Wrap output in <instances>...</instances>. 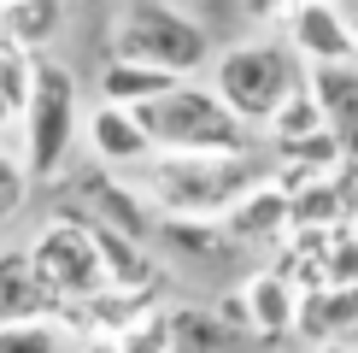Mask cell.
<instances>
[{
	"mask_svg": "<svg viewBox=\"0 0 358 353\" xmlns=\"http://www.w3.org/2000/svg\"><path fill=\"white\" fill-rule=\"evenodd\" d=\"M352 224H358V218H352Z\"/></svg>",
	"mask_w": 358,
	"mask_h": 353,
	"instance_id": "cell-31",
	"label": "cell"
},
{
	"mask_svg": "<svg viewBox=\"0 0 358 353\" xmlns=\"http://www.w3.org/2000/svg\"><path fill=\"white\" fill-rule=\"evenodd\" d=\"M347 6V24H352V41H358V0H341Z\"/></svg>",
	"mask_w": 358,
	"mask_h": 353,
	"instance_id": "cell-28",
	"label": "cell"
},
{
	"mask_svg": "<svg viewBox=\"0 0 358 353\" xmlns=\"http://www.w3.org/2000/svg\"><path fill=\"white\" fill-rule=\"evenodd\" d=\"M259 183L252 153H153L147 159V200L176 218H223Z\"/></svg>",
	"mask_w": 358,
	"mask_h": 353,
	"instance_id": "cell-1",
	"label": "cell"
},
{
	"mask_svg": "<svg viewBox=\"0 0 358 353\" xmlns=\"http://www.w3.org/2000/svg\"><path fill=\"white\" fill-rule=\"evenodd\" d=\"M323 277H329V283H352V289H358V224H335V230H329Z\"/></svg>",
	"mask_w": 358,
	"mask_h": 353,
	"instance_id": "cell-23",
	"label": "cell"
},
{
	"mask_svg": "<svg viewBox=\"0 0 358 353\" xmlns=\"http://www.w3.org/2000/svg\"><path fill=\"white\" fill-rule=\"evenodd\" d=\"M264 130H271V141H294V136H311V130H329V124H323L317 95H311V83H300V88H294V95L276 106V118H271Z\"/></svg>",
	"mask_w": 358,
	"mask_h": 353,
	"instance_id": "cell-20",
	"label": "cell"
},
{
	"mask_svg": "<svg viewBox=\"0 0 358 353\" xmlns=\"http://www.w3.org/2000/svg\"><path fill=\"white\" fill-rule=\"evenodd\" d=\"M83 200L94 206V224H112L124 235H141V242H153L159 235V206L147 200L141 183H117V176H88L83 183Z\"/></svg>",
	"mask_w": 358,
	"mask_h": 353,
	"instance_id": "cell-10",
	"label": "cell"
},
{
	"mask_svg": "<svg viewBox=\"0 0 358 353\" xmlns=\"http://www.w3.org/2000/svg\"><path fill=\"white\" fill-rule=\"evenodd\" d=\"M223 230H229L241 247H282V242H288V230H294L288 188H282L276 176H259V183L223 212Z\"/></svg>",
	"mask_w": 358,
	"mask_h": 353,
	"instance_id": "cell-9",
	"label": "cell"
},
{
	"mask_svg": "<svg viewBox=\"0 0 358 353\" xmlns=\"http://www.w3.org/2000/svg\"><path fill=\"white\" fill-rule=\"evenodd\" d=\"M306 83L323 106V124L335 130V141L347 147V159H358V59L341 65H306Z\"/></svg>",
	"mask_w": 358,
	"mask_h": 353,
	"instance_id": "cell-11",
	"label": "cell"
},
{
	"mask_svg": "<svg viewBox=\"0 0 358 353\" xmlns=\"http://www.w3.org/2000/svg\"><path fill=\"white\" fill-rule=\"evenodd\" d=\"M83 136L94 147V159L112 165V171H136V165H147V159L159 153L153 136H147V124H141V112L136 106H112V100H100L94 112H83Z\"/></svg>",
	"mask_w": 358,
	"mask_h": 353,
	"instance_id": "cell-8",
	"label": "cell"
},
{
	"mask_svg": "<svg viewBox=\"0 0 358 353\" xmlns=\"http://www.w3.org/2000/svg\"><path fill=\"white\" fill-rule=\"evenodd\" d=\"M282 29H288V48L300 53L306 65L358 59V41H352V24H347V6H341V0H294Z\"/></svg>",
	"mask_w": 358,
	"mask_h": 353,
	"instance_id": "cell-7",
	"label": "cell"
},
{
	"mask_svg": "<svg viewBox=\"0 0 358 353\" xmlns=\"http://www.w3.org/2000/svg\"><path fill=\"white\" fill-rule=\"evenodd\" d=\"M94 242H100V259H106V289H165V265L153 259V242L124 235L112 224H94Z\"/></svg>",
	"mask_w": 358,
	"mask_h": 353,
	"instance_id": "cell-14",
	"label": "cell"
},
{
	"mask_svg": "<svg viewBox=\"0 0 358 353\" xmlns=\"http://www.w3.org/2000/svg\"><path fill=\"white\" fill-rule=\"evenodd\" d=\"M176 83H182L176 71L141 65V59H117V53L100 65V100H112V106H147V100L171 95Z\"/></svg>",
	"mask_w": 358,
	"mask_h": 353,
	"instance_id": "cell-16",
	"label": "cell"
},
{
	"mask_svg": "<svg viewBox=\"0 0 358 353\" xmlns=\"http://www.w3.org/2000/svg\"><path fill=\"white\" fill-rule=\"evenodd\" d=\"M352 342H358V335H352Z\"/></svg>",
	"mask_w": 358,
	"mask_h": 353,
	"instance_id": "cell-32",
	"label": "cell"
},
{
	"mask_svg": "<svg viewBox=\"0 0 358 353\" xmlns=\"http://www.w3.org/2000/svg\"><path fill=\"white\" fill-rule=\"evenodd\" d=\"M311 353H358V342H317Z\"/></svg>",
	"mask_w": 358,
	"mask_h": 353,
	"instance_id": "cell-26",
	"label": "cell"
},
{
	"mask_svg": "<svg viewBox=\"0 0 358 353\" xmlns=\"http://www.w3.org/2000/svg\"><path fill=\"white\" fill-rule=\"evenodd\" d=\"M18 318H59V294L41 283L29 247H0V324Z\"/></svg>",
	"mask_w": 358,
	"mask_h": 353,
	"instance_id": "cell-13",
	"label": "cell"
},
{
	"mask_svg": "<svg viewBox=\"0 0 358 353\" xmlns=\"http://www.w3.org/2000/svg\"><path fill=\"white\" fill-rule=\"evenodd\" d=\"M0 6H6V0H0Z\"/></svg>",
	"mask_w": 358,
	"mask_h": 353,
	"instance_id": "cell-30",
	"label": "cell"
},
{
	"mask_svg": "<svg viewBox=\"0 0 358 353\" xmlns=\"http://www.w3.org/2000/svg\"><path fill=\"white\" fill-rule=\"evenodd\" d=\"M171 342H176V353H235L247 335H235L217 312H200V306H171Z\"/></svg>",
	"mask_w": 358,
	"mask_h": 353,
	"instance_id": "cell-19",
	"label": "cell"
},
{
	"mask_svg": "<svg viewBox=\"0 0 358 353\" xmlns=\"http://www.w3.org/2000/svg\"><path fill=\"white\" fill-rule=\"evenodd\" d=\"M83 353H117V342H112V335H88Z\"/></svg>",
	"mask_w": 358,
	"mask_h": 353,
	"instance_id": "cell-25",
	"label": "cell"
},
{
	"mask_svg": "<svg viewBox=\"0 0 358 353\" xmlns=\"http://www.w3.org/2000/svg\"><path fill=\"white\" fill-rule=\"evenodd\" d=\"M159 242L171 254H188V259H223L241 247L223 230V218H176V212H159Z\"/></svg>",
	"mask_w": 358,
	"mask_h": 353,
	"instance_id": "cell-18",
	"label": "cell"
},
{
	"mask_svg": "<svg viewBox=\"0 0 358 353\" xmlns=\"http://www.w3.org/2000/svg\"><path fill=\"white\" fill-rule=\"evenodd\" d=\"M29 183H36V176H29V165H24L18 153H6V147H0V224H12V218L24 212Z\"/></svg>",
	"mask_w": 358,
	"mask_h": 353,
	"instance_id": "cell-24",
	"label": "cell"
},
{
	"mask_svg": "<svg viewBox=\"0 0 358 353\" xmlns=\"http://www.w3.org/2000/svg\"><path fill=\"white\" fill-rule=\"evenodd\" d=\"M112 342H117V353H176V342H171V306L141 312L129 330H117Z\"/></svg>",
	"mask_w": 358,
	"mask_h": 353,
	"instance_id": "cell-22",
	"label": "cell"
},
{
	"mask_svg": "<svg viewBox=\"0 0 358 353\" xmlns=\"http://www.w3.org/2000/svg\"><path fill=\"white\" fill-rule=\"evenodd\" d=\"M0 353H65V324H59V318L0 324Z\"/></svg>",
	"mask_w": 358,
	"mask_h": 353,
	"instance_id": "cell-21",
	"label": "cell"
},
{
	"mask_svg": "<svg viewBox=\"0 0 358 353\" xmlns=\"http://www.w3.org/2000/svg\"><path fill=\"white\" fill-rule=\"evenodd\" d=\"M6 48H12V41H6V36H0V53H6Z\"/></svg>",
	"mask_w": 358,
	"mask_h": 353,
	"instance_id": "cell-29",
	"label": "cell"
},
{
	"mask_svg": "<svg viewBox=\"0 0 358 353\" xmlns=\"http://www.w3.org/2000/svg\"><path fill=\"white\" fill-rule=\"evenodd\" d=\"M18 124H24V165H29V176H36V183L65 176L71 147L83 136V100H77L71 65L36 53V83H29V100H24Z\"/></svg>",
	"mask_w": 358,
	"mask_h": 353,
	"instance_id": "cell-4",
	"label": "cell"
},
{
	"mask_svg": "<svg viewBox=\"0 0 358 353\" xmlns=\"http://www.w3.org/2000/svg\"><path fill=\"white\" fill-rule=\"evenodd\" d=\"M112 53L159 65V71H176V77H194L212 59V41H206V24H194L188 12H176L171 0H129L117 12Z\"/></svg>",
	"mask_w": 358,
	"mask_h": 353,
	"instance_id": "cell-5",
	"label": "cell"
},
{
	"mask_svg": "<svg viewBox=\"0 0 358 353\" xmlns=\"http://www.w3.org/2000/svg\"><path fill=\"white\" fill-rule=\"evenodd\" d=\"M247 312H252V342H282L294 335V318H300V289L276 271H252L247 277Z\"/></svg>",
	"mask_w": 358,
	"mask_h": 353,
	"instance_id": "cell-15",
	"label": "cell"
},
{
	"mask_svg": "<svg viewBox=\"0 0 358 353\" xmlns=\"http://www.w3.org/2000/svg\"><path fill=\"white\" fill-rule=\"evenodd\" d=\"M136 112L159 153H252V124H241L223 106V95L212 83L182 77L171 95L147 100Z\"/></svg>",
	"mask_w": 358,
	"mask_h": 353,
	"instance_id": "cell-2",
	"label": "cell"
},
{
	"mask_svg": "<svg viewBox=\"0 0 358 353\" xmlns=\"http://www.w3.org/2000/svg\"><path fill=\"white\" fill-rule=\"evenodd\" d=\"M59 29H65V0H6L0 6V36L24 53H48Z\"/></svg>",
	"mask_w": 358,
	"mask_h": 353,
	"instance_id": "cell-17",
	"label": "cell"
},
{
	"mask_svg": "<svg viewBox=\"0 0 358 353\" xmlns=\"http://www.w3.org/2000/svg\"><path fill=\"white\" fill-rule=\"evenodd\" d=\"M6 124H18V106H12V100L0 95V130H6Z\"/></svg>",
	"mask_w": 358,
	"mask_h": 353,
	"instance_id": "cell-27",
	"label": "cell"
},
{
	"mask_svg": "<svg viewBox=\"0 0 358 353\" xmlns=\"http://www.w3.org/2000/svg\"><path fill=\"white\" fill-rule=\"evenodd\" d=\"M24 247H29V259H36L41 283L59 294V312H65L71 300H88V294L106 289V259H100L88 212H53Z\"/></svg>",
	"mask_w": 358,
	"mask_h": 353,
	"instance_id": "cell-6",
	"label": "cell"
},
{
	"mask_svg": "<svg viewBox=\"0 0 358 353\" xmlns=\"http://www.w3.org/2000/svg\"><path fill=\"white\" fill-rule=\"evenodd\" d=\"M306 83V59L288 48V41H241V48L212 59V88L223 95L241 124L264 130L276 118V106Z\"/></svg>",
	"mask_w": 358,
	"mask_h": 353,
	"instance_id": "cell-3",
	"label": "cell"
},
{
	"mask_svg": "<svg viewBox=\"0 0 358 353\" xmlns=\"http://www.w3.org/2000/svg\"><path fill=\"white\" fill-rule=\"evenodd\" d=\"M300 342H352L358 335V289L352 283H323L300 294V318H294Z\"/></svg>",
	"mask_w": 358,
	"mask_h": 353,
	"instance_id": "cell-12",
	"label": "cell"
}]
</instances>
